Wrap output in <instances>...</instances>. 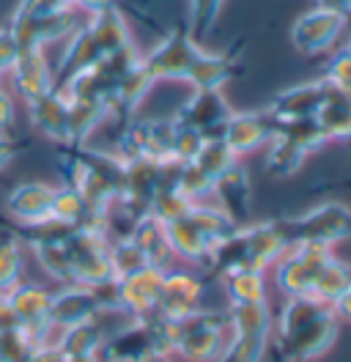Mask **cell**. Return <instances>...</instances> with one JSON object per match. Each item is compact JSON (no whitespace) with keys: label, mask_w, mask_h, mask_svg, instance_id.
I'll return each instance as SVG.
<instances>
[{"label":"cell","mask_w":351,"mask_h":362,"mask_svg":"<svg viewBox=\"0 0 351 362\" xmlns=\"http://www.w3.org/2000/svg\"><path fill=\"white\" fill-rule=\"evenodd\" d=\"M340 318L313 296H285L277 313V354L283 362H313L335 346Z\"/></svg>","instance_id":"1"},{"label":"cell","mask_w":351,"mask_h":362,"mask_svg":"<svg viewBox=\"0 0 351 362\" xmlns=\"http://www.w3.org/2000/svg\"><path fill=\"white\" fill-rule=\"evenodd\" d=\"M61 176L66 187L77 189L91 209L108 214L121 195L124 162L115 154L93 151L88 146H61Z\"/></svg>","instance_id":"2"},{"label":"cell","mask_w":351,"mask_h":362,"mask_svg":"<svg viewBox=\"0 0 351 362\" xmlns=\"http://www.w3.org/2000/svg\"><path fill=\"white\" fill-rule=\"evenodd\" d=\"M165 228H168V239H171L176 258L206 267L214 247L239 226L228 214H222L217 206L195 204L178 220L165 223Z\"/></svg>","instance_id":"3"},{"label":"cell","mask_w":351,"mask_h":362,"mask_svg":"<svg viewBox=\"0 0 351 362\" xmlns=\"http://www.w3.org/2000/svg\"><path fill=\"white\" fill-rule=\"evenodd\" d=\"M288 245H316V247H335L351 239V206L340 201H324V204L307 209L305 214L280 220Z\"/></svg>","instance_id":"4"},{"label":"cell","mask_w":351,"mask_h":362,"mask_svg":"<svg viewBox=\"0 0 351 362\" xmlns=\"http://www.w3.org/2000/svg\"><path fill=\"white\" fill-rule=\"evenodd\" d=\"M228 332V313L197 310L195 316L173 321V354L187 362H214Z\"/></svg>","instance_id":"5"},{"label":"cell","mask_w":351,"mask_h":362,"mask_svg":"<svg viewBox=\"0 0 351 362\" xmlns=\"http://www.w3.org/2000/svg\"><path fill=\"white\" fill-rule=\"evenodd\" d=\"M173 140V118H154V121H130L118 137L115 157L121 162H173L171 159Z\"/></svg>","instance_id":"6"},{"label":"cell","mask_w":351,"mask_h":362,"mask_svg":"<svg viewBox=\"0 0 351 362\" xmlns=\"http://www.w3.org/2000/svg\"><path fill=\"white\" fill-rule=\"evenodd\" d=\"M197 45L192 39V33L187 28H173L171 33L162 36V42L156 45L143 55V66L151 74L154 83L159 80H187V71L195 61Z\"/></svg>","instance_id":"7"},{"label":"cell","mask_w":351,"mask_h":362,"mask_svg":"<svg viewBox=\"0 0 351 362\" xmlns=\"http://www.w3.org/2000/svg\"><path fill=\"white\" fill-rule=\"evenodd\" d=\"M329 255L332 250L316 245H294L285 250V255L275 264V283L283 296H310L313 283Z\"/></svg>","instance_id":"8"},{"label":"cell","mask_w":351,"mask_h":362,"mask_svg":"<svg viewBox=\"0 0 351 362\" xmlns=\"http://www.w3.org/2000/svg\"><path fill=\"white\" fill-rule=\"evenodd\" d=\"M8 310H11V318L14 324L22 327L25 332H30L39 343H52L50 335H52V327H50V299H52V291H47L44 286H36V283H17L8 294L3 296Z\"/></svg>","instance_id":"9"},{"label":"cell","mask_w":351,"mask_h":362,"mask_svg":"<svg viewBox=\"0 0 351 362\" xmlns=\"http://www.w3.org/2000/svg\"><path fill=\"white\" fill-rule=\"evenodd\" d=\"M346 23H349V17L316 6L291 25V45L302 55H321L338 42Z\"/></svg>","instance_id":"10"},{"label":"cell","mask_w":351,"mask_h":362,"mask_svg":"<svg viewBox=\"0 0 351 362\" xmlns=\"http://www.w3.org/2000/svg\"><path fill=\"white\" fill-rule=\"evenodd\" d=\"M234 107L228 105L222 90H192V96L171 115L176 124H184L203 137H219L225 121L231 118Z\"/></svg>","instance_id":"11"},{"label":"cell","mask_w":351,"mask_h":362,"mask_svg":"<svg viewBox=\"0 0 351 362\" xmlns=\"http://www.w3.org/2000/svg\"><path fill=\"white\" fill-rule=\"evenodd\" d=\"M200 299H203V280L190 272L171 269L165 272L156 313L168 321H184L200 310Z\"/></svg>","instance_id":"12"},{"label":"cell","mask_w":351,"mask_h":362,"mask_svg":"<svg viewBox=\"0 0 351 362\" xmlns=\"http://www.w3.org/2000/svg\"><path fill=\"white\" fill-rule=\"evenodd\" d=\"M99 316H102V310L96 305V296L91 291V286L71 283V286H61L58 291H52V299H50V327H52V332L86 324V321H93Z\"/></svg>","instance_id":"13"},{"label":"cell","mask_w":351,"mask_h":362,"mask_svg":"<svg viewBox=\"0 0 351 362\" xmlns=\"http://www.w3.org/2000/svg\"><path fill=\"white\" fill-rule=\"evenodd\" d=\"M52 195H55V187L44 184V181H22L8 192L6 209H8L11 220L20 223L25 230L42 228L50 223Z\"/></svg>","instance_id":"14"},{"label":"cell","mask_w":351,"mask_h":362,"mask_svg":"<svg viewBox=\"0 0 351 362\" xmlns=\"http://www.w3.org/2000/svg\"><path fill=\"white\" fill-rule=\"evenodd\" d=\"M162 283H165V272L162 269H137L118 277V294H121V313L132 318H143L156 313L159 294H162Z\"/></svg>","instance_id":"15"},{"label":"cell","mask_w":351,"mask_h":362,"mask_svg":"<svg viewBox=\"0 0 351 362\" xmlns=\"http://www.w3.org/2000/svg\"><path fill=\"white\" fill-rule=\"evenodd\" d=\"M272 135H275V121L266 113H255V110H247V113L234 110L219 132V137L239 159L263 148L272 140Z\"/></svg>","instance_id":"16"},{"label":"cell","mask_w":351,"mask_h":362,"mask_svg":"<svg viewBox=\"0 0 351 362\" xmlns=\"http://www.w3.org/2000/svg\"><path fill=\"white\" fill-rule=\"evenodd\" d=\"M329 86L324 80H313V83H299L283 88L263 113L272 121H288V118H316L321 105L327 102Z\"/></svg>","instance_id":"17"},{"label":"cell","mask_w":351,"mask_h":362,"mask_svg":"<svg viewBox=\"0 0 351 362\" xmlns=\"http://www.w3.org/2000/svg\"><path fill=\"white\" fill-rule=\"evenodd\" d=\"M30 127L42 137L58 143V146H71V129H69V99L64 90L52 88L39 99L28 105Z\"/></svg>","instance_id":"18"},{"label":"cell","mask_w":351,"mask_h":362,"mask_svg":"<svg viewBox=\"0 0 351 362\" xmlns=\"http://www.w3.org/2000/svg\"><path fill=\"white\" fill-rule=\"evenodd\" d=\"M8 74H11L14 90L25 99V105H30L33 99H39L55 88L52 69L47 64L44 49H22L14 66L8 69Z\"/></svg>","instance_id":"19"},{"label":"cell","mask_w":351,"mask_h":362,"mask_svg":"<svg viewBox=\"0 0 351 362\" xmlns=\"http://www.w3.org/2000/svg\"><path fill=\"white\" fill-rule=\"evenodd\" d=\"M134 247L143 252L146 264L151 269H162V272H171L176 264V252L171 247V239H168V228L162 220H156L154 214H143L132 230L127 233Z\"/></svg>","instance_id":"20"},{"label":"cell","mask_w":351,"mask_h":362,"mask_svg":"<svg viewBox=\"0 0 351 362\" xmlns=\"http://www.w3.org/2000/svg\"><path fill=\"white\" fill-rule=\"evenodd\" d=\"M236 74H239L236 52H209L200 47L184 83H190L195 90H222V86Z\"/></svg>","instance_id":"21"},{"label":"cell","mask_w":351,"mask_h":362,"mask_svg":"<svg viewBox=\"0 0 351 362\" xmlns=\"http://www.w3.org/2000/svg\"><path fill=\"white\" fill-rule=\"evenodd\" d=\"M214 195L219 198V211L228 214L236 226H247L250 220V201H253V187L247 168L236 162L228 173H222L214 184Z\"/></svg>","instance_id":"22"},{"label":"cell","mask_w":351,"mask_h":362,"mask_svg":"<svg viewBox=\"0 0 351 362\" xmlns=\"http://www.w3.org/2000/svg\"><path fill=\"white\" fill-rule=\"evenodd\" d=\"M247 247L253 255L255 269L266 272L269 267H275L285 255V250L291 247L285 239V230L280 226V220H266V223H253V226H241Z\"/></svg>","instance_id":"23"},{"label":"cell","mask_w":351,"mask_h":362,"mask_svg":"<svg viewBox=\"0 0 351 362\" xmlns=\"http://www.w3.org/2000/svg\"><path fill=\"white\" fill-rule=\"evenodd\" d=\"M151 88H154V80L151 74L146 71V66H143V55H140V61L115 83V88L110 90V99H108L110 115L113 118H124L130 124L134 110L140 107V102L149 96Z\"/></svg>","instance_id":"24"},{"label":"cell","mask_w":351,"mask_h":362,"mask_svg":"<svg viewBox=\"0 0 351 362\" xmlns=\"http://www.w3.org/2000/svg\"><path fill=\"white\" fill-rule=\"evenodd\" d=\"M105 332L99 327V318L61 329V338L52 340L66 360H99V349L105 343Z\"/></svg>","instance_id":"25"},{"label":"cell","mask_w":351,"mask_h":362,"mask_svg":"<svg viewBox=\"0 0 351 362\" xmlns=\"http://www.w3.org/2000/svg\"><path fill=\"white\" fill-rule=\"evenodd\" d=\"M86 25H88V30L93 33L96 45L102 47L105 55L134 45V42H132L130 25H127V20H124V14H121L118 6H110V8H102V11H93Z\"/></svg>","instance_id":"26"},{"label":"cell","mask_w":351,"mask_h":362,"mask_svg":"<svg viewBox=\"0 0 351 362\" xmlns=\"http://www.w3.org/2000/svg\"><path fill=\"white\" fill-rule=\"evenodd\" d=\"M349 291H351V267L332 252V255H329V261L321 267V272H318V277H316V283H313L310 296L332 308L338 299H343Z\"/></svg>","instance_id":"27"},{"label":"cell","mask_w":351,"mask_h":362,"mask_svg":"<svg viewBox=\"0 0 351 362\" xmlns=\"http://www.w3.org/2000/svg\"><path fill=\"white\" fill-rule=\"evenodd\" d=\"M316 118H318L327 140H340V143L351 140V96H343V93L329 88L327 102L321 105Z\"/></svg>","instance_id":"28"},{"label":"cell","mask_w":351,"mask_h":362,"mask_svg":"<svg viewBox=\"0 0 351 362\" xmlns=\"http://www.w3.org/2000/svg\"><path fill=\"white\" fill-rule=\"evenodd\" d=\"M228 327L231 332L239 335H272L275 318L269 310V302H244V305H231L228 310Z\"/></svg>","instance_id":"29"},{"label":"cell","mask_w":351,"mask_h":362,"mask_svg":"<svg viewBox=\"0 0 351 362\" xmlns=\"http://www.w3.org/2000/svg\"><path fill=\"white\" fill-rule=\"evenodd\" d=\"M307 157H310V154H305L299 146L288 143L285 137L272 135V140L266 143V162H263V168H266V173L275 176V179H291L294 173L302 170V165H305Z\"/></svg>","instance_id":"30"},{"label":"cell","mask_w":351,"mask_h":362,"mask_svg":"<svg viewBox=\"0 0 351 362\" xmlns=\"http://www.w3.org/2000/svg\"><path fill=\"white\" fill-rule=\"evenodd\" d=\"M275 135L285 137L288 143L299 146L305 154H313L324 148L329 140L324 137V129L318 118H288V121H275Z\"/></svg>","instance_id":"31"},{"label":"cell","mask_w":351,"mask_h":362,"mask_svg":"<svg viewBox=\"0 0 351 362\" xmlns=\"http://www.w3.org/2000/svg\"><path fill=\"white\" fill-rule=\"evenodd\" d=\"M225 294L231 305H244V302H266V272L247 269L222 277Z\"/></svg>","instance_id":"32"},{"label":"cell","mask_w":351,"mask_h":362,"mask_svg":"<svg viewBox=\"0 0 351 362\" xmlns=\"http://www.w3.org/2000/svg\"><path fill=\"white\" fill-rule=\"evenodd\" d=\"M22 277V242L17 233L0 230V296H6Z\"/></svg>","instance_id":"33"},{"label":"cell","mask_w":351,"mask_h":362,"mask_svg":"<svg viewBox=\"0 0 351 362\" xmlns=\"http://www.w3.org/2000/svg\"><path fill=\"white\" fill-rule=\"evenodd\" d=\"M214 184L217 181L212 179L200 165H195V162L176 165V189L184 192L192 204H203L206 198H212L214 195Z\"/></svg>","instance_id":"34"},{"label":"cell","mask_w":351,"mask_h":362,"mask_svg":"<svg viewBox=\"0 0 351 362\" xmlns=\"http://www.w3.org/2000/svg\"><path fill=\"white\" fill-rule=\"evenodd\" d=\"M195 165H200L212 179L217 181L222 173H228L236 162H241L231 148H228V143L222 140V137H206L203 140V146H200V151H197V157L192 159Z\"/></svg>","instance_id":"35"},{"label":"cell","mask_w":351,"mask_h":362,"mask_svg":"<svg viewBox=\"0 0 351 362\" xmlns=\"http://www.w3.org/2000/svg\"><path fill=\"white\" fill-rule=\"evenodd\" d=\"M269 349L266 335H239L231 332V340H225L222 351L214 362H261Z\"/></svg>","instance_id":"36"},{"label":"cell","mask_w":351,"mask_h":362,"mask_svg":"<svg viewBox=\"0 0 351 362\" xmlns=\"http://www.w3.org/2000/svg\"><path fill=\"white\" fill-rule=\"evenodd\" d=\"M222 6H225V0H190V25H187V30L192 33V39L197 45L212 33Z\"/></svg>","instance_id":"37"},{"label":"cell","mask_w":351,"mask_h":362,"mask_svg":"<svg viewBox=\"0 0 351 362\" xmlns=\"http://www.w3.org/2000/svg\"><path fill=\"white\" fill-rule=\"evenodd\" d=\"M110 261H113V272L115 277H127L132 272L146 269V258L143 252L134 247L130 236H121V239H110Z\"/></svg>","instance_id":"38"},{"label":"cell","mask_w":351,"mask_h":362,"mask_svg":"<svg viewBox=\"0 0 351 362\" xmlns=\"http://www.w3.org/2000/svg\"><path fill=\"white\" fill-rule=\"evenodd\" d=\"M203 140L206 137L197 135L195 129H190V127H184V124H176L173 121V140H171V159L173 162H192L197 157V151H200V146H203Z\"/></svg>","instance_id":"39"},{"label":"cell","mask_w":351,"mask_h":362,"mask_svg":"<svg viewBox=\"0 0 351 362\" xmlns=\"http://www.w3.org/2000/svg\"><path fill=\"white\" fill-rule=\"evenodd\" d=\"M332 90L343 93V96H351V55L346 49L335 52L329 66L324 69V77H321Z\"/></svg>","instance_id":"40"},{"label":"cell","mask_w":351,"mask_h":362,"mask_svg":"<svg viewBox=\"0 0 351 362\" xmlns=\"http://www.w3.org/2000/svg\"><path fill=\"white\" fill-rule=\"evenodd\" d=\"M20 42L14 36V30L6 25L0 28V74H8V69L14 66V61L20 58Z\"/></svg>","instance_id":"41"},{"label":"cell","mask_w":351,"mask_h":362,"mask_svg":"<svg viewBox=\"0 0 351 362\" xmlns=\"http://www.w3.org/2000/svg\"><path fill=\"white\" fill-rule=\"evenodd\" d=\"M25 148H28V143H22L20 137H11L6 135V132H0V170L8 168Z\"/></svg>","instance_id":"42"},{"label":"cell","mask_w":351,"mask_h":362,"mask_svg":"<svg viewBox=\"0 0 351 362\" xmlns=\"http://www.w3.org/2000/svg\"><path fill=\"white\" fill-rule=\"evenodd\" d=\"M14 127V99L11 93L0 88V132H8Z\"/></svg>","instance_id":"43"},{"label":"cell","mask_w":351,"mask_h":362,"mask_svg":"<svg viewBox=\"0 0 351 362\" xmlns=\"http://www.w3.org/2000/svg\"><path fill=\"white\" fill-rule=\"evenodd\" d=\"M146 362H171V357H151V360H146Z\"/></svg>","instance_id":"44"},{"label":"cell","mask_w":351,"mask_h":362,"mask_svg":"<svg viewBox=\"0 0 351 362\" xmlns=\"http://www.w3.org/2000/svg\"><path fill=\"white\" fill-rule=\"evenodd\" d=\"M343 49H346V52H349V55H351V39H349V45L343 47Z\"/></svg>","instance_id":"45"},{"label":"cell","mask_w":351,"mask_h":362,"mask_svg":"<svg viewBox=\"0 0 351 362\" xmlns=\"http://www.w3.org/2000/svg\"><path fill=\"white\" fill-rule=\"evenodd\" d=\"M0 80H3V74H0Z\"/></svg>","instance_id":"46"}]
</instances>
